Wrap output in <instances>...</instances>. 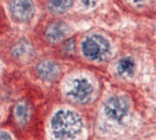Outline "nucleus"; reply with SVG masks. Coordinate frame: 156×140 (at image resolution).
<instances>
[{
    "label": "nucleus",
    "instance_id": "f8f14e48",
    "mask_svg": "<svg viewBox=\"0 0 156 140\" xmlns=\"http://www.w3.org/2000/svg\"><path fill=\"white\" fill-rule=\"evenodd\" d=\"M99 0H82L83 3L88 6V7H92L94 6Z\"/></svg>",
    "mask_w": 156,
    "mask_h": 140
},
{
    "label": "nucleus",
    "instance_id": "ddd939ff",
    "mask_svg": "<svg viewBox=\"0 0 156 140\" xmlns=\"http://www.w3.org/2000/svg\"><path fill=\"white\" fill-rule=\"evenodd\" d=\"M133 1H135V2H136V1H141V0H133Z\"/></svg>",
    "mask_w": 156,
    "mask_h": 140
},
{
    "label": "nucleus",
    "instance_id": "9d476101",
    "mask_svg": "<svg viewBox=\"0 0 156 140\" xmlns=\"http://www.w3.org/2000/svg\"><path fill=\"white\" fill-rule=\"evenodd\" d=\"M27 108L24 105H20L16 108V114L20 119H26L27 116Z\"/></svg>",
    "mask_w": 156,
    "mask_h": 140
},
{
    "label": "nucleus",
    "instance_id": "1a4fd4ad",
    "mask_svg": "<svg viewBox=\"0 0 156 140\" xmlns=\"http://www.w3.org/2000/svg\"><path fill=\"white\" fill-rule=\"evenodd\" d=\"M73 1V0H48V8L54 13H63L72 5Z\"/></svg>",
    "mask_w": 156,
    "mask_h": 140
},
{
    "label": "nucleus",
    "instance_id": "423d86ee",
    "mask_svg": "<svg viewBox=\"0 0 156 140\" xmlns=\"http://www.w3.org/2000/svg\"><path fill=\"white\" fill-rule=\"evenodd\" d=\"M38 75L46 81H52L55 80L60 72V69L56 63L44 60L41 61L37 67Z\"/></svg>",
    "mask_w": 156,
    "mask_h": 140
},
{
    "label": "nucleus",
    "instance_id": "7ed1b4c3",
    "mask_svg": "<svg viewBox=\"0 0 156 140\" xmlns=\"http://www.w3.org/2000/svg\"><path fill=\"white\" fill-rule=\"evenodd\" d=\"M129 109V103L126 98L115 96L109 98L104 104L105 115L114 121L121 120Z\"/></svg>",
    "mask_w": 156,
    "mask_h": 140
},
{
    "label": "nucleus",
    "instance_id": "9b49d317",
    "mask_svg": "<svg viewBox=\"0 0 156 140\" xmlns=\"http://www.w3.org/2000/svg\"><path fill=\"white\" fill-rule=\"evenodd\" d=\"M0 140H12L10 135L4 131H0Z\"/></svg>",
    "mask_w": 156,
    "mask_h": 140
},
{
    "label": "nucleus",
    "instance_id": "f257e3e1",
    "mask_svg": "<svg viewBox=\"0 0 156 140\" xmlns=\"http://www.w3.org/2000/svg\"><path fill=\"white\" fill-rule=\"evenodd\" d=\"M51 125L55 138L59 140H68L77 136L83 125L81 117L76 112L60 110L52 117Z\"/></svg>",
    "mask_w": 156,
    "mask_h": 140
},
{
    "label": "nucleus",
    "instance_id": "f03ea898",
    "mask_svg": "<svg viewBox=\"0 0 156 140\" xmlns=\"http://www.w3.org/2000/svg\"><path fill=\"white\" fill-rule=\"evenodd\" d=\"M82 51L88 59L101 60L107 56L110 51V45L104 37L93 35L87 38L83 42Z\"/></svg>",
    "mask_w": 156,
    "mask_h": 140
},
{
    "label": "nucleus",
    "instance_id": "20e7f679",
    "mask_svg": "<svg viewBox=\"0 0 156 140\" xmlns=\"http://www.w3.org/2000/svg\"><path fill=\"white\" fill-rule=\"evenodd\" d=\"M93 93L91 84L85 79L75 80L72 88L68 92V96L74 102L83 104L91 99Z\"/></svg>",
    "mask_w": 156,
    "mask_h": 140
},
{
    "label": "nucleus",
    "instance_id": "0eeeda50",
    "mask_svg": "<svg viewBox=\"0 0 156 140\" xmlns=\"http://www.w3.org/2000/svg\"><path fill=\"white\" fill-rule=\"evenodd\" d=\"M69 28L63 22H54L46 28L45 35L49 41L56 43L63 40L68 33Z\"/></svg>",
    "mask_w": 156,
    "mask_h": 140
},
{
    "label": "nucleus",
    "instance_id": "39448f33",
    "mask_svg": "<svg viewBox=\"0 0 156 140\" xmlns=\"http://www.w3.org/2000/svg\"><path fill=\"white\" fill-rule=\"evenodd\" d=\"M12 16L18 21L29 20L35 12V5L32 0H12L10 4Z\"/></svg>",
    "mask_w": 156,
    "mask_h": 140
},
{
    "label": "nucleus",
    "instance_id": "6e6552de",
    "mask_svg": "<svg viewBox=\"0 0 156 140\" xmlns=\"http://www.w3.org/2000/svg\"><path fill=\"white\" fill-rule=\"evenodd\" d=\"M119 74L122 77L131 76L135 70V63L130 57L121 58L118 64L117 67Z\"/></svg>",
    "mask_w": 156,
    "mask_h": 140
}]
</instances>
